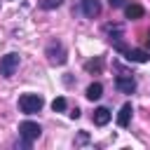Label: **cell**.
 Returning <instances> with one entry per match:
<instances>
[{
    "label": "cell",
    "mask_w": 150,
    "mask_h": 150,
    "mask_svg": "<svg viewBox=\"0 0 150 150\" xmlns=\"http://www.w3.org/2000/svg\"><path fill=\"white\" fill-rule=\"evenodd\" d=\"M70 117H73V120H77V117H80V108H75V110L70 112Z\"/></svg>",
    "instance_id": "obj_17"
},
{
    "label": "cell",
    "mask_w": 150,
    "mask_h": 150,
    "mask_svg": "<svg viewBox=\"0 0 150 150\" xmlns=\"http://www.w3.org/2000/svg\"><path fill=\"white\" fill-rule=\"evenodd\" d=\"M124 14H127V19L136 21V19H141V16L145 14V9H143L141 5H136V2H131V5H124Z\"/></svg>",
    "instance_id": "obj_10"
},
{
    "label": "cell",
    "mask_w": 150,
    "mask_h": 150,
    "mask_svg": "<svg viewBox=\"0 0 150 150\" xmlns=\"http://www.w3.org/2000/svg\"><path fill=\"white\" fill-rule=\"evenodd\" d=\"M40 134H42V129H40V124H38V122L26 120V122H21V124H19V136H21L23 141H28V143H33L35 138H40Z\"/></svg>",
    "instance_id": "obj_4"
},
{
    "label": "cell",
    "mask_w": 150,
    "mask_h": 150,
    "mask_svg": "<svg viewBox=\"0 0 150 150\" xmlns=\"http://www.w3.org/2000/svg\"><path fill=\"white\" fill-rule=\"evenodd\" d=\"M110 7H124V0H108Z\"/></svg>",
    "instance_id": "obj_16"
},
{
    "label": "cell",
    "mask_w": 150,
    "mask_h": 150,
    "mask_svg": "<svg viewBox=\"0 0 150 150\" xmlns=\"http://www.w3.org/2000/svg\"><path fill=\"white\" fill-rule=\"evenodd\" d=\"M61 5H63V0H40V7L42 9H56Z\"/></svg>",
    "instance_id": "obj_14"
},
{
    "label": "cell",
    "mask_w": 150,
    "mask_h": 150,
    "mask_svg": "<svg viewBox=\"0 0 150 150\" xmlns=\"http://www.w3.org/2000/svg\"><path fill=\"white\" fill-rule=\"evenodd\" d=\"M110 117H112V115H110V110H108V108H103V105H101V108H96V110H94V115H91V120H94V124H96V127H105V124L110 122Z\"/></svg>",
    "instance_id": "obj_8"
},
{
    "label": "cell",
    "mask_w": 150,
    "mask_h": 150,
    "mask_svg": "<svg viewBox=\"0 0 150 150\" xmlns=\"http://www.w3.org/2000/svg\"><path fill=\"white\" fill-rule=\"evenodd\" d=\"M84 70H87V73H96V75H98V73L103 70V59H101V56H96V59L87 61V63H84Z\"/></svg>",
    "instance_id": "obj_12"
},
{
    "label": "cell",
    "mask_w": 150,
    "mask_h": 150,
    "mask_svg": "<svg viewBox=\"0 0 150 150\" xmlns=\"http://www.w3.org/2000/svg\"><path fill=\"white\" fill-rule=\"evenodd\" d=\"M42 105H45V98H42L40 94H23V96L19 98V110L26 112V115H35V112H40Z\"/></svg>",
    "instance_id": "obj_1"
},
{
    "label": "cell",
    "mask_w": 150,
    "mask_h": 150,
    "mask_svg": "<svg viewBox=\"0 0 150 150\" xmlns=\"http://www.w3.org/2000/svg\"><path fill=\"white\" fill-rule=\"evenodd\" d=\"M47 59H49V63H54V66H63V63L68 61V54H66L63 42H59V40L49 42V45H47Z\"/></svg>",
    "instance_id": "obj_2"
},
{
    "label": "cell",
    "mask_w": 150,
    "mask_h": 150,
    "mask_svg": "<svg viewBox=\"0 0 150 150\" xmlns=\"http://www.w3.org/2000/svg\"><path fill=\"white\" fill-rule=\"evenodd\" d=\"M87 141H89V136H87V134L82 131V134L77 136V141H75V145H82V143H87Z\"/></svg>",
    "instance_id": "obj_15"
},
{
    "label": "cell",
    "mask_w": 150,
    "mask_h": 150,
    "mask_svg": "<svg viewBox=\"0 0 150 150\" xmlns=\"http://www.w3.org/2000/svg\"><path fill=\"white\" fill-rule=\"evenodd\" d=\"M66 108H68V103H66L63 96H56V98L52 101V110H54V112H63Z\"/></svg>",
    "instance_id": "obj_13"
},
{
    "label": "cell",
    "mask_w": 150,
    "mask_h": 150,
    "mask_svg": "<svg viewBox=\"0 0 150 150\" xmlns=\"http://www.w3.org/2000/svg\"><path fill=\"white\" fill-rule=\"evenodd\" d=\"M124 54H127V61H131V63H145V61H150V52H145V49H127Z\"/></svg>",
    "instance_id": "obj_7"
},
{
    "label": "cell",
    "mask_w": 150,
    "mask_h": 150,
    "mask_svg": "<svg viewBox=\"0 0 150 150\" xmlns=\"http://www.w3.org/2000/svg\"><path fill=\"white\" fill-rule=\"evenodd\" d=\"M131 112H134V108H131V103H124L122 108H120V112H117V124L124 129V127H129V122H131Z\"/></svg>",
    "instance_id": "obj_9"
},
{
    "label": "cell",
    "mask_w": 150,
    "mask_h": 150,
    "mask_svg": "<svg viewBox=\"0 0 150 150\" xmlns=\"http://www.w3.org/2000/svg\"><path fill=\"white\" fill-rule=\"evenodd\" d=\"M19 61H21V59H19V54H14V52H12V54H5V56L0 59V75L9 80V77L16 73Z\"/></svg>",
    "instance_id": "obj_3"
},
{
    "label": "cell",
    "mask_w": 150,
    "mask_h": 150,
    "mask_svg": "<svg viewBox=\"0 0 150 150\" xmlns=\"http://www.w3.org/2000/svg\"><path fill=\"white\" fill-rule=\"evenodd\" d=\"M115 87H117L122 94H134V91H136V80H134L131 75H127V73H122V75H117Z\"/></svg>",
    "instance_id": "obj_5"
},
{
    "label": "cell",
    "mask_w": 150,
    "mask_h": 150,
    "mask_svg": "<svg viewBox=\"0 0 150 150\" xmlns=\"http://www.w3.org/2000/svg\"><path fill=\"white\" fill-rule=\"evenodd\" d=\"M82 14L87 19H94L101 14V2L98 0H82Z\"/></svg>",
    "instance_id": "obj_6"
},
{
    "label": "cell",
    "mask_w": 150,
    "mask_h": 150,
    "mask_svg": "<svg viewBox=\"0 0 150 150\" xmlns=\"http://www.w3.org/2000/svg\"><path fill=\"white\" fill-rule=\"evenodd\" d=\"M145 45L150 47V30H148V38H145Z\"/></svg>",
    "instance_id": "obj_18"
},
{
    "label": "cell",
    "mask_w": 150,
    "mask_h": 150,
    "mask_svg": "<svg viewBox=\"0 0 150 150\" xmlns=\"http://www.w3.org/2000/svg\"><path fill=\"white\" fill-rule=\"evenodd\" d=\"M89 101H98L101 96H103V84L101 82H91L89 87H87V94H84Z\"/></svg>",
    "instance_id": "obj_11"
}]
</instances>
